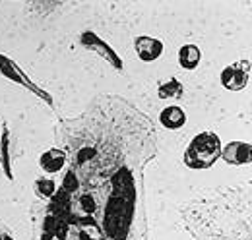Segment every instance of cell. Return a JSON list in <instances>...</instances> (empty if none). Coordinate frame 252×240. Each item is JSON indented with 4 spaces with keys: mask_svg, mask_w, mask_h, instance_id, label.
I'll return each instance as SVG.
<instances>
[{
    "mask_svg": "<svg viewBox=\"0 0 252 240\" xmlns=\"http://www.w3.org/2000/svg\"><path fill=\"white\" fill-rule=\"evenodd\" d=\"M251 155V144H247V142H231L225 148H221V157L229 165H249Z\"/></svg>",
    "mask_w": 252,
    "mask_h": 240,
    "instance_id": "5b68a950",
    "label": "cell"
},
{
    "mask_svg": "<svg viewBox=\"0 0 252 240\" xmlns=\"http://www.w3.org/2000/svg\"><path fill=\"white\" fill-rule=\"evenodd\" d=\"M35 192H37V196H41V198H45V200L55 198V194H57V184H55L53 179L41 177V179L35 180Z\"/></svg>",
    "mask_w": 252,
    "mask_h": 240,
    "instance_id": "7c38bea8",
    "label": "cell"
},
{
    "mask_svg": "<svg viewBox=\"0 0 252 240\" xmlns=\"http://www.w3.org/2000/svg\"><path fill=\"white\" fill-rule=\"evenodd\" d=\"M159 122H161L163 128H167V130H179V128H183V126L187 124V113H185L181 107L171 105V107H167V109L161 111Z\"/></svg>",
    "mask_w": 252,
    "mask_h": 240,
    "instance_id": "52a82bcc",
    "label": "cell"
},
{
    "mask_svg": "<svg viewBox=\"0 0 252 240\" xmlns=\"http://www.w3.org/2000/svg\"><path fill=\"white\" fill-rule=\"evenodd\" d=\"M92 157H95V150H94V148H90V146H86V148H82V150L78 151L76 161L82 165V163H88Z\"/></svg>",
    "mask_w": 252,
    "mask_h": 240,
    "instance_id": "5bb4252c",
    "label": "cell"
},
{
    "mask_svg": "<svg viewBox=\"0 0 252 240\" xmlns=\"http://www.w3.org/2000/svg\"><path fill=\"white\" fill-rule=\"evenodd\" d=\"M183 84L177 80V78H171L169 82L161 84L158 90L159 99H179L183 95Z\"/></svg>",
    "mask_w": 252,
    "mask_h": 240,
    "instance_id": "8fae6325",
    "label": "cell"
},
{
    "mask_svg": "<svg viewBox=\"0 0 252 240\" xmlns=\"http://www.w3.org/2000/svg\"><path fill=\"white\" fill-rule=\"evenodd\" d=\"M82 45L88 49V51H92V53H97L101 59H105L115 70H123V60L121 57L101 39V37H97L95 33L92 31H86L84 35H82Z\"/></svg>",
    "mask_w": 252,
    "mask_h": 240,
    "instance_id": "3957f363",
    "label": "cell"
},
{
    "mask_svg": "<svg viewBox=\"0 0 252 240\" xmlns=\"http://www.w3.org/2000/svg\"><path fill=\"white\" fill-rule=\"evenodd\" d=\"M10 134L8 130H4L2 134V140H0V163H2V169L6 173V179L14 180V173H12V163H10Z\"/></svg>",
    "mask_w": 252,
    "mask_h": 240,
    "instance_id": "30bf717a",
    "label": "cell"
},
{
    "mask_svg": "<svg viewBox=\"0 0 252 240\" xmlns=\"http://www.w3.org/2000/svg\"><path fill=\"white\" fill-rule=\"evenodd\" d=\"M134 49H136L138 59L144 62H154L163 55V43L156 37H148V35L138 37L134 41Z\"/></svg>",
    "mask_w": 252,
    "mask_h": 240,
    "instance_id": "8992f818",
    "label": "cell"
},
{
    "mask_svg": "<svg viewBox=\"0 0 252 240\" xmlns=\"http://www.w3.org/2000/svg\"><path fill=\"white\" fill-rule=\"evenodd\" d=\"M249 80H251V62L249 60L231 64L221 72V84L229 91L245 90L249 86Z\"/></svg>",
    "mask_w": 252,
    "mask_h": 240,
    "instance_id": "7a4b0ae2",
    "label": "cell"
},
{
    "mask_svg": "<svg viewBox=\"0 0 252 240\" xmlns=\"http://www.w3.org/2000/svg\"><path fill=\"white\" fill-rule=\"evenodd\" d=\"M221 142L214 132H202L192 138L183 155V163L190 169H208L221 157Z\"/></svg>",
    "mask_w": 252,
    "mask_h": 240,
    "instance_id": "6da1fadb",
    "label": "cell"
},
{
    "mask_svg": "<svg viewBox=\"0 0 252 240\" xmlns=\"http://www.w3.org/2000/svg\"><path fill=\"white\" fill-rule=\"evenodd\" d=\"M64 163H66V153H64L63 150H57V148L45 151V153L41 155V159H39L41 169H43L45 173H49V175L59 173L64 167Z\"/></svg>",
    "mask_w": 252,
    "mask_h": 240,
    "instance_id": "ba28073f",
    "label": "cell"
},
{
    "mask_svg": "<svg viewBox=\"0 0 252 240\" xmlns=\"http://www.w3.org/2000/svg\"><path fill=\"white\" fill-rule=\"evenodd\" d=\"M0 72L8 78V80H12V82H16V84H22V86H26V88H30L32 91H35V93H39V95H43L45 97V101L47 103H51V97L45 93V91H41L39 88H35L32 82H30V78H26V74L12 62L10 59H6V57H2L0 55Z\"/></svg>",
    "mask_w": 252,
    "mask_h": 240,
    "instance_id": "277c9868",
    "label": "cell"
},
{
    "mask_svg": "<svg viewBox=\"0 0 252 240\" xmlns=\"http://www.w3.org/2000/svg\"><path fill=\"white\" fill-rule=\"evenodd\" d=\"M78 188V180H76V175H74V169L72 171H68V175L64 177V182H63V190L66 194H72L74 190Z\"/></svg>",
    "mask_w": 252,
    "mask_h": 240,
    "instance_id": "4fadbf2b",
    "label": "cell"
},
{
    "mask_svg": "<svg viewBox=\"0 0 252 240\" xmlns=\"http://www.w3.org/2000/svg\"><path fill=\"white\" fill-rule=\"evenodd\" d=\"M0 240H14L10 235H0Z\"/></svg>",
    "mask_w": 252,
    "mask_h": 240,
    "instance_id": "9a60e30c",
    "label": "cell"
},
{
    "mask_svg": "<svg viewBox=\"0 0 252 240\" xmlns=\"http://www.w3.org/2000/svg\"><path fill=\"white\" fill-rule=\"evenodd\" d=\"M200 60H202V51L196 45H185V47L179 49V64H181V68L194 70V68H198Z\"/></svg>",
    "mask_w": 252,
    "mask_h": 240,
    "instance_id": "9c48e42d",
    "label": "cell"
}]
</instances>
